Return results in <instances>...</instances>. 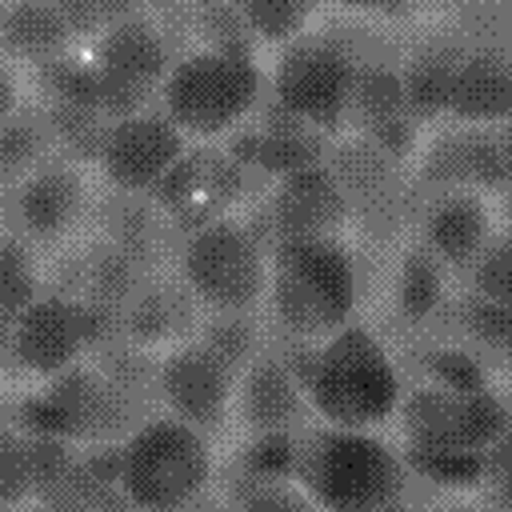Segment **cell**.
<instances>
[{
	"label": "cell",
	"mask_w": 512,
	"mask_h": 512,
	"mask_svg": "<svg viewBox=\"0 0 512 512\" xmlns=\"http://www.w3.org/2000/svg\"><path fill=\"white\" fill-rule=\"evenodd\" d=\"M364 260L344 236L272 240L268 248V312L292 344H316L360 316Z\"/></svg>",
	"instance_id": "6da1fadb"
},
{
	"label": "cell",
	"mask_w": 512,
	"mask_h": 512,
	"mask_svg": "<svg viewBox=\"0 0 512 512\" xmlns=\"http://www.w3.org/2000/svg\"><path fill=\"white\" fill-rule=\"evenodd\" d=\"M292 480L308 504L332 512H376L396 508L412 492V464L380 428L308 424L296 436Z\"/></svg>",
	"instance_id": "7a4b0ae2"
},
{
	"label": "cell",
	"mask_w": 512,
	"mask_h": 512,
	"mask_svg": "<svg viewBox=\"0 0 512 512\" xmlns=\"http://www.w3.org/2000/svg\"><path fill=\"white\" fill-rule=\"evenodd\" d=\"M304 360H292L312 420L340 428H384L404 396V372L392 348L360 316L316 344H300Z\"/></svg>",
	"instance_id": "3957f363"
},
{
	"label": "cell",
	"mask_w": 512,
	"mask_h": 512,
	"mask_svg": "<svg viewBox=\"0 0 512 512\" xmlns=\"http://www.w3.org/2000/svg\"><path fill=\"white\" fill-rule=\"evenodd\" d=\"M268 100V72L256 52L232 48H188L176 52L168 76L156 88V108L188 140H224L256 116Z\"/></svg>",
	"instance_id": "277c9868"
},
{
	"label": "cell",
	"mask_w": 512,
	"mask_h": 512,
	"mask_svg": "<svg viewBox=\"0 0 512 512\" xmlns=\"http://www.w3.org/2000/svg\"><path fill=\"white\" fill-rule=\"evenodd\" d=\"M212 476V436L160 408L116 444V488L124 504L184 508L204 496Z\"/></svg>",
	"instance_id": "5b68a950"
},
{
	"label": "cell",
	"mask_w": 512,
	"mask_h": 512,
	"mask_svg": "<svg viewBox=\"0 0 512 512\" xmlns=\"http://www.w3.org/2000/svg\"><path fill=\"white\" fill-rule=\"evenodd\" d=\"M392 420L400 424L404 456H484L508 436V404L488 380L452 384L424 376L412 388L404 384Z\"/></svg>",
	"instance_id": "8992f818"
},
{
	"label": "cell",
	"mask_w": 512,
	"mask_h": 512,
	"mask_svg": "<svg viewBox=\"0 0 512 512\" xmlns=\"http://www.w3.org/2000/svg\"><path fill=\"white\" fill-rule=\"evenodd\" d=\"M268 248L256 228L232 216L196 224L176 248L180 284L204 312H260L268 296Z\"/></svg>",
	"instance_id": "52a82bcc"
},
{
	"label": "cell",
	"mask_w": 512,
	"mask_h": 512,
	"mask_svg": "<svg viewBox=\"0 0 512 512\" xmlns=\"http://www.w3.org/2000/svg\"><path fill=\"white\" fill-rule=\"evenodd\" d=\"M116 340H124L116 312L72 292H40L24 312L12 316L8 360L36 380H52Z\"/></svg>",
	"instance_id": "ba28073f"
},
{
	"label": "cell",
	"mask_w": 512,
	"mask_h": 512,
	"mask_svg": "<svg viewBox=\"0 0 512 512\" xmlns=\"http://www.w3.org/2000/svg\"><path fill=\"white\" fill-rule=\"evenodd\" d=\"M276 52V68L268 72V104L320 128L324 136L340 132L348 124V92L360 52L324 32H304Z\"/></svg>",
	"instance_id": "9c48e42d"
},
{
	"label": "cell",
	"mask_w": 512,
	"mask_h": 512,
	"mask_svg": "<svg viewBox=\"0 0 512 512\" xmlns=\"http://www.w3.org/2000/svg\"><path fill=\"white\" fill-rule=\"evenodd\" d=\"M324 164L348 196L352 228H360L376 240H392L404 224L416 220V208H420L416 192L420 188L408 184L404 164L392 160L384 148H376L364 132L328 144Z\"/></svg>",
	"instance_id": "30bf717a"
},
{
	"label": "cell",
	"mask_w": 512,
	"mask_h": 512,
	"mask_svg": "<svg viewBox=\"0 0 512 512\" xmlns=\"http://www.w3.org/2000/svg\"><path fill=\"white\" fill-rule=\"evenodd\" d=\"M188 136L152 104L132 116L108 120V132L96 152V168L112 192H132V196H152L168 172L184 160Z\"/></svg>",
	"instance_id": "8fae6325"
},
{
	"label": "cell",
	"mask_w": 512,
	"mask_h": 512,
	"mask_svg": "<svg viewBox=\"0 0 512 512\" xmlns=\"http://www.w3.org/2000/svg\"><path fill=\"white\" fill-rule=\"evenodd\" d=\"M236 400V376L192 336L156 352V408L216 436Z\"/></svg>",
	"instance_id": "7c38bea8"
},
{
	"label": "cell",
	"mask_w": 512,
	"mask_h": 512,
	"mask_svg": "<svg viewBox=\"0 0 512 512\" xmlns=\"http://www.w3.org/2000/svg\"><path fill=\"white\" fill-rule=\"evenodd\" d=\"M512 180V152H508V132L504 128H472V124H452L444 128L420 156L416 188L428 192H452L468 188L480 196L504 192Z\"/></svg>",
	"instance_id": "4fadbf2b"
},
{
	"label": "cell",
	"mask_w": 512,
	"mask_h": 512,
	"mask_svg": "<svg viewBox=\"0 0 512 512\" xmlns=\"http://www.w3.org/2000/svg\"><path fill=\"white\" fill-rule=\"evenodd\" d=\"M264 224H268V244L320 240V236H344L352 228V212L344 188L320 160L272 180V192L264 200Z\"/></svg>",
	"instance_id": "5bb4252c"
},
{
	"label": "cell",
	"mask_w": 512,
	"mask_h": 512,
	"mask_svg": "<svg viewBox=\"0 0 512 512\" xmlns=\"http://www.w3.org/2000/svg\"><path fill=\"white\" fill-rule=\"evenodd\" d=\"M232 412L252 436H300L312 424V404L296 364L268 348L236 376Z\"/></svg>",
	"instance_id": "9a60e30c"
},
{
	"label": "cell",
	"mask_w": 512,
	"mask_h": 512,
	"mask_svg": "<svg viewBox=\"0 0 512 512\" xmlns=\"http://www.w3.org/2000/svg\"><path fill=\"white\" fill-rule=\"evenodd\" d=\"M88 212V188L72 160L48 156L24 180L12 184V220L16 232L32 244L64 240Z\"/></svg>",
	"instance_id": "2e32d148"
},
{
	"label": "cell",
	"mask_w": 512,
	"mask_h": 512,
	"mask_svg": "<svg viewBox=\"0 0 512 512\" xmlns=\"http://www.w3.org/2000/svg\"><path fill=\"white\" fill-rule=\"evenodd\" d=\"M420 224V244L452 272L464 276L468 264L488 248V240L500 232L488 196L452 188V192H428L424 204L416 208Z\"/></svg>",
	"instance_id": "e0dca14e"
},
{
	"label": "cell",
	"mask_w": 512,
	"mask_h": 512,
	"mask_svg": "<svg viewBox=\"0 0 512 512\" xmlns=\"http://www.w3.org/2000/svg\"><path fill=\"white\" fill-rule=\"evenodd\" d=\"M240 188V160L212 152V148H188L184 160L168 172V180L152 192L160 212L180 224L184 232L196 224H208L216 216H228V204Z\"/></svg>",
	"instance_id": "ac0fdd59"
},
{
	"label": "cell",
	"mask_w": 512,
	"mask_h": 512,
	"mask_svg": "<svg viewBox=\"0 0 512 512\" xmlns=\"http://www.w3.org/2000/svg\"><path fill=\"white\" fill-rule=\"evenodd\" d=\"M512 116V56L504 44H468L452 68L444 120L472 128H508Z\"/></svg>",
	"instance_id": "d6986e66"
},
{
	"label": "cell",
	"mask_w": 512,
	"mask_h": 512,
	"mask_svg": "<svg viewBox=\"0 0 512 512\" xmlns=\"http://www.w3.org/2000/svg\"><path fill=\"white\" fill-rule=\"evenodd\" d=\"M176 52L180 48L172 44L168 28L156 16H148L144 8L112 20L108 28H100L92 36V64L108 76H120V80L152 92V96H156L160 80L168 76Z\"/></svg>",
	"instance_id": "ffe728a7"
},
{
	"label": "cell",
	"mask_w": 512,
	"mask_h": 512,
	"mask_svg": "<svg viewBox=\"0 0 512 512\" xmlns=\"http://www.w3.org/2000/svg\"><path fill=\"white\" fill-rule=\"evenodd\" d=\"M244 128V144L248 152L236 156L240 164H252L260 172H268L272 180L292 172V168H308V164H320L324 152H328V136L288 112H280L276 104H260L256 116Z\"/></svg>",
	"instance_id": "44dd1931"
},
{
	"label": "cell",
	"mask_w": 512,
	"mask_h": 512,
	"mask_svg": "<svg viewBox=\"0 0 512 512\" xmlns=\"http://www.w3.org/2000/svg\"><path fill=\"white\" fill-rule=\"evenodd\" d=\"M196 300L188 296V288L176 280H156V272L140 284V292L124 304L120 312V336L136 348L148 352H164L168 344H180L192 336L196 328Z\"/></svg>",
	"instance_id": "7402d4cb"
},
{
	"label": "cell",
	"mask_w": 512,
	"mask_h": 512,
	"mask_svg": "<svg viewBox=\"0 0 512 512\" xmlns=\"http://www.w3.org/2000/svg\"><path fill=\"white\" fill-rule=\"evenodd\" d=\"M76 32L52 0H4L0 4V52L52 68L68 56Z\"/></svg>",
	"instance_id": "603a6c76"
},
{
	"label": "cell",
	"mask_w": 512,
	"mask_h": 512,
	"mask_svg": "<svg viewBox=\"0 0 512 512\" xmlns=\"http://www.w3.org/2000/svg\"><path fill=\"white\" fill-rule=\"evenodd\" d=\"M100 216H104V236L100 240L116 244L136 264H144L148 272H156V264L164 260L168 240H172V220L160 212V204L152 196L112 192V200L104 204Z\"/></svg>",
	"instance_id": "cb8c5ba5"
},
{
	"label": "cell",
	"mask_w": 512,
	"mask_h": 512,
	"mask_svg": "<svg viewBox=\"0 0 512 512\" xmlns=\"http://www.w3.org/2000/svg\"><path fill=\"white\" fill-rule=\"evenodd\" d=\"M464 48H468L464 36H452V40H424V44L400 64L404 104H408V116H412L416 124L444 116L452 68H456V60H460Z\"/></svg>",
	"instance_id": "d4e9b609"
},
{
	"label": "cell",
	"mask_w": 512,
	"mask_h": 512,
	"mask_svg": "<svg viewBox=\"0 0 512 512\" xmlns=\"http://www.w3.org/2000/svg\"><path fill=\"white\" fill-rule=\"evenodd\" d=\"M448 280L452 272L416 240L404 248L400 264H396V276H392V304H396V316L412 328L436 320L444 308H448Z\"/></svg>",
	"instance_id": "484cf974"
},
{
	"label": "cell",
	"mask_w": 512,
	"mask_h": 512,
	"mask_svg": "<svg viewBox=\"0 0 512 512\" xmlns=\"http://www.w3.org/2000/svg\"><path fill=\"white\" fill-rule=\"evenodd\" d=\"M152 272L144 264H136L128 252H120L116 244L108 240H96L84 256H80V272H76V296H84L88 304L96 308H108V312H124V304L140 292V284L148 280Z\"/></svg>",
	"instance_id": "4316f807"
},
{
	"label": "cell",
	"mask_w": 512,
	"mask_h": 512,
	"mask_svg": "<svg viewBox=\"0 0 512 512\" xmlns=\"http://www.w3.org/2000/svg\"><path fill=\"white\" fill-rule=\"evenodd\" d=\"M396 116H408L400 64L360 52L356 76H352V92H348V124H356V132H368V128L388 124Z\"/></svg>",
	"instance_id": "83f0119b"
},
{
	"label": "cell",
	"mask_w": 512,
	"mask_h": 512,
	"mask_svg": "<svg viewBox=\"0 0 512 512\" xmlns=\"http://www.w3.org/2000/svg\"><path fill=\"white\" fill-rule=\"evenodd\" d=\"M44 112V124H48V140L52 148L72 160V164H88L96 160L100 152V140L108 132V120L80 96H64V92H52V100L40 108Z\"/></svg>",
	"instance_id": "f1b7e54d"
},
{
	"label": "cell",
	"mask_w": 512,
	"mask_h": 512,
	"mask_svg": "<svg viewBox=\"0 0 512 512\" xmlns=\"http://www.w3.org/2000/svg\"><path fill=\"white\" fill-rule=\"evenodd\" d=\"M192 340L212 352L232 376H240L260 352H264V332L256 324V312H208L196 320Z\"/></svg>",
	"instance_id": "f546056e"
},
{
	"label": "cell",
	"mask_w": 512,
	"mask_h": 512,
	"mask_svg": "<svg viewBox=\"0 0 512 512\" xmlns=\"http://www.w3.org/2000/svg\"><path fill=\"white\" fill-rule=\"evenodd\" d=\"M48 156H52V140H48L44 112H36V108H12L0 120V180H4V188L16 184V180H24Z\"/></svg>",
	"instance_id": "4dcf8cb0"
},
{
	"label": "cell",
	"mask_w": 512,
	"mask_h": 512,
	"mask_svg": "<svg viewBox=\"0 0 512 512\" xmlns=\"http://www.w3.org/2000/svg\"><path fill=\"white\" fill-rule=\"evenodd\" d=\"M252 44H268V48H284L296 36H304L316 20L320 0H232Z\"/></svg>",
	"instance_id": "1f68e13d"
},
{
	"label": "cell",
	"mask_w": 512,
	"mask_h": 512,
	"mask_svg": "<svg viewBox=\"0 0 512 512\" xmlns=\"http://www.w3.org/2000/svg\"><path fill=\"white\" fill-rule=\"evenodd\" d=\"M44 292V272L32 240L20 232H0V312L16 316Z\"/></svg>",
	"instance_id": "d6a6232c"
},
{
	"label": "cell",
	"mask_w": 512,
	"mask_h": 512,
	"mask_svg": "<svg viewBox=\"0 0 512 512\" xmlns=\"http://www.w3.org/2000/svg\"><path fill=\"white\" fill-rule=\"evenodd\" d=\"M452 312H456V328L468 340V352L492 356V360L508 356V348H512V304H492V300H480V296L468 292Z\"/></svg>",
	"instance_id": "836d02e7"
},
{
	"label": "cell",
	"mask_w": 512,
	"mask_h": 512,
	"mask_svg": "<svg viewBox=\"0 0 512 512\" xmlns=\"http://www.w3.org/2000/svg\"><path fill=\"white\" fill-rule=\"evenodd\" d=\"M464 280L472 296L492 300V304H512V244L504 232L488 240V248L468 264Z\"/></svg>",
	"instance_id": "e575fe53"
},
{
	"label": "cell",
	"mask_w": 512,
	"mask_h": 512,
	"mask_svg": "<svg viewBox=\"0 0 512 512\" xmlns=\"http://www.w3.org/2000/svg\"><path fill=\"white\" fill-rule=\"evenodd\" d=\"M28 496H32L28 432L0 424V504H20Z\"/></svg>",
	"instance_id": "d590c367"
},
{
	"label": "cell",
	"mask_w": 512,
	"mask_h": 512,
	"mask_svg": "<svg viewBox=\"0 0 512 512\" xmlns=\"http://www.w3.org/2000/svg\"><path fill=\"white\" fill-rule=\"evenodd\" d=\"M12 108H20V88H16V72H12V64H8V56L0 52V120H4Z\"/></svg>",
	"instance_id": "8d00e7d4"
},
{
	"label": "cell",
	"mask_w": 512,
	"mask_h": 512,
	"mask_svg": "<svg viewBox=\"0 0 512 512\" xmlns=\"http://www.w3.org/2000/svg\"><path fill=\"white\" fill-rule=\"evenodd\" d=\"M328 4H340L348 12H384V8H392L400 0H328Z\"/></svg>",
	"instance_id": "74e56055"
},
{
	"label": "cell",
	"mask_w": 512,
	"mask_h": 512,
	"mask_svg": "<svg viewBox=\"0 0 512 512\" xmlns=\"http://www.w3.org/2000/svg\"><path fill=\"white\" fill-rule=\"evenodd\" d=\"M12 352V316L0 312V360Z\"/></svg>",
	"instance_id": "f35d334b"
},
{
	"label": "cell",
	"mask_w": 512,
	"mask_h": 512,
	"mask_svg": "<svg viewBox=\"0 0 512 512\" xmlns=\"http://www.w3.org/2000/svg\"><path fill=\"white\" fill-rule=\"evenodd\" d=\"M136 4H140V8H160V12H164V8H180L184 0H136Z\"/></svg>",
	"instance_id": "ab89813d"
},
{
	"label": "cell",
	"mask_w": 512,
	"mask_h": 512,
	"mask_svg": "<svg viewBox=\"0 0 512 512\" xmlns=\"http://www.w3.org/2000/svg\"><path fill=\"white\" fill-rule=\"evenodd\" d=\"M0 4H4V0H0Z\"/></svg>",
	"instance_id": "60d3db41"
}]
</instances>
